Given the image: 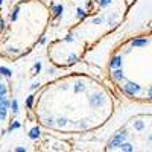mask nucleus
I'll use <instances>...</instances> for the list:
<instances>
[{
	"label": "nucleus",
	"mask_w": 152,
	"mask_h": 152,
	"mask_svg": "<svg viewBox=\"0 0 152 152\" xmlns=\"http://www.w3.org/2000/svg\"><path fill=\"white\" fill-rule=\"evenodd\" d=\"M29 107L32 119L41 128L61 135H82L108 123L116 99L102 81L75 72L41 85Z\"/></svg>",
	"instance_id": "f257e3e1"
},
{
	"label": "nucleus",
	"mask_w": 152,
	"mask_h": 152,
	"mask_svg": "<svg viewBox=\"0 0 152 152\" xmlns=\"http://www.w3.org/2000/svg\"><path fill=\"white\" fill-rule=\"evenodd\" d=\"M12 113H14L12 79L6 69H0V140L11 126Z\"/></svg>",
	"instance_id": "423d86ee"
},
{
	"label": "nucleus",
	"mask_w": 152,
	"mask_h": 152,
	"mask_svg": "<svg viewBox=\"0 0 152 152\" xmlns=\"http://www.w3.org/2000/svg\"><path fill=\"white\" fill-rule=\"evenodd\" d=\"M5 26H6V23H5V18L2 15V9H0V35H2V32L5 31Z\"/></svg>",
	"instance_id": "0eeeda50"
},
{
	"label": "nucleus",
	"mask_w": 152,
	"mask_h": 152,
	"mask_svg": "<svg viewBox=\"0 0 152 152\" xmlns=\"http://www.w3.org/2000/svg\"><path fill=\"white\" fill-rule=\"evenodd\" d=\"M137 0H91L78 23L49 44L47 58L59 69H69L93 50L107 35L117 31Z\"/></svg>",
	"instance_id": "f03ea898"
},
{
	"label": "nucleus",
	"mask_w": 152,
	"mask_h": 152,
	"mask_svg": "<svg viewBox=\"0 0 152 152\" xmlns=\"http://www.w3.org/2000/svg\"><path fill=\"white\" fill-rule=\"evenodd\" d=\"M105 149L111 152H152V113L129 117L108 140Z\"/></svg>",
	"instance_id": "39448f33"
},
{
	"label": "nucleus",
	"mask_w": 152,
	"mask_h": 152,
	"mask_svg": "<svg viewBox=\"0 0 152 152\" xmlns=\"http://www.w3.org/2000/svg\"><path fill=\"white\" fill-rule=\"evenodd\" d=\"M110 84L125 99L152 105V29L120 41L108 56Z\"/></svg>",
	"instance_id": "7ed1b4c3"
},
{
	"label": "nucleus",
	"mask_w": 152,
	"mask_h": 152,
	"mask_svg": "<svg viewBox=\"0 0 152 152\" xmlns=\"http://www.w3.org/2000/svg\"><path fill=\"white\" fill-rule=\"evenodd\" d=\"M50 23V9L43 0H20L11 9L0 35V58L20 61L41 41Z\"/></svg>",
	"instance_id": "20e7f679"
}]
</instances>
